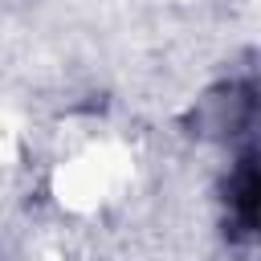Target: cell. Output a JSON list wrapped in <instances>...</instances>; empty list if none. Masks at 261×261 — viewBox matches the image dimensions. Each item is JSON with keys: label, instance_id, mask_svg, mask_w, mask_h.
Returning a JSON list of instances; mask_svg holds the SVG:
<instances>
[{"label": "cell", "instance_id": "6da1fadb", "mask_svg": "<svg viewBox=\"0 0 261 261\" xmlns=\"http://www.w3.org/2000/svg\"><path fill=\"white\" fill-rule=\"evenodd\" d=\"M228 204H232V212H237V220H241V228H253V212H257V171H253V155H245L241 159V167H237V175H232V184H228Z\"/></svg>", "mask_w": 261, "mask_h": 261}]
</instances>
